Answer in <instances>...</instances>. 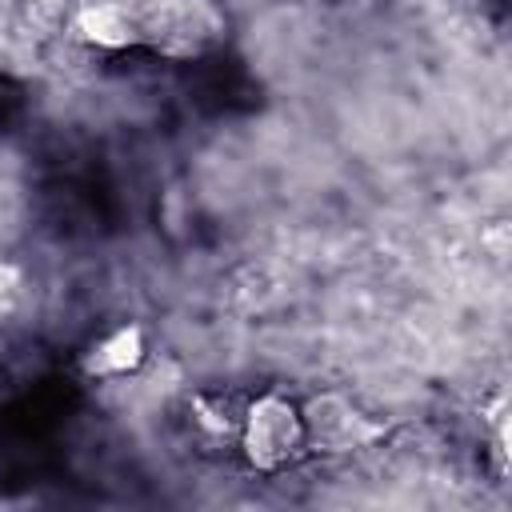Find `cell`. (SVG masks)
Segmentation results:
<instances>
[{
	"label": "cell",
	"mask_w": 512,
	"mask_h": 512,
	"mask_svg": "<svg viewBox=\"0 0 512 512\" xmlns=\"http://www.w3.org/2000/svg\"><path fill=\"white\" fill-rule=\"evenodd\" d=\"M304 440V420L292 412V404H284L280 396H264L244 424V448L260 468H276L284 464Z\"/></svg>",
	"instance_id": "cell-1"
},
{
	"label": "cell",
	"mask_w": 512,
	"mask_h": 512,
	"mask_svg": "<svg viewBox=\"0 0 512 512\" xmlns=\"http://www.w3.org/2000/svg\"><path fill=\"white\" fill-rule=\"evenodd\" d=\"M80 32L92 40V44H104V48H120V44H132L140 32H136V20L128 12L124 0H100V4H88L80 12Z\"/></svg>",
	"instance_id": "cell-3"
},
{
	"label": "cell",
	"mask_w": 512,
	"mask_h": 512,
	"mask_svg": "<svg viewBox=\"0 0 512 512\" xmlns=\"http://www.w3.org/2000/svg\"><path fill=\"white\" fill-rule=\"evenodd\" d=\"M304 432H308L316 444L332 448V452L356 448V444H364L368 436H376V428L364 424V416H356L344 400H332V396L312 404V412L304 416Z\"/></svg>",
	"instance_id": "cell-2"
},
{
	"label": "cell",
	"mask_w": 512,
	"mask_h": 512,
	"mask_svg": "<svg viewBox=\"0 0 512 512\" xmlns=\"http://www.w3.org/2000/svg\"><path fill=\"white\" fill-rule=\"evenodd\" d=\"M140 352H144L140 332H136V328H124V332L108 336V340L88 356V372H100V376H108V372H128V368H136Z\"/></svg>",
	"instance_id": "cell-4"
},
{
	"label": "cell",
	"mask_w": 512,
	"mask_h": 512,
	"mask_svg": "<svg viewBox=\"0 0 512 512\" xmlns=\"http://www.w3.org/2000/svg\"><path fill=\"white\" fill-rule=\"evenodd\" d=\"M16 288H20L16 272H12V268H0V312H8V308H12V300H16Z\"/></svg>",
	"instance_id": "cell-5"
}]
</instances>
